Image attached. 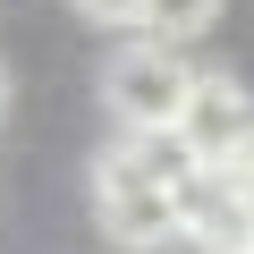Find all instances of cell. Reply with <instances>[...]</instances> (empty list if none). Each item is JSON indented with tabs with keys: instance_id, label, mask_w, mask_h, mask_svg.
<instances>
[{
	"instance_id": "1",
	"label": "cell",
	"mask_w": 254,
	"mask_h": 254,
	"mask_svg": "<svg viewBox=\"0 0 254 254\" xmlns=\"http://www.w3.org/2000/svg\"><path fill=\"white\" fill-rule=\"evenodd\" d=\"M187 85H195L187 51H178V43H161V34H144V43H127V51L110 60L102 102H110V119H119V127H178Z\"/></svg>"
},
{
	"instance_id": "2",
	"label": "cell",
	"mask_w": 254,
	"mask_h": 254,
	"mask_svg": "<svg viewBox=\"0 0 254 254\" xmlns=\"http://www.w3.org/2000/svg\"><path fill=\"white\" fill-rule=\"evenodd\" d=\"M93 212H102V237L127 246V254H153V246L178 237V195L153 187V178H136L119 153L93 161Z\"/></svg>"
},
{
	"instance_id": "3",
	"label": "cell",
	"mask_w": 254,
	"mask_h": 254,
	"mask_svg": "<svg viewBox=\"0 0 254 254\" xmlns=\"http://www.w3.org/2000/svg\"><path fill=\"white\" fill-rule=\"evenodd\" d=\"M178 136H187L203 161L237 153V144L254 136V93H246L237 76H195V85H187V110H178Z\"/></svg>"
},
{
	"instance_id": "4",
	"label": "cell",
	"mask_w": 254,
	"mask_h": 254,
	"mask_svg": "<svg viewBox=\"0 0 254 254\" xmlns=\"http://www.w3.org/2000/svg\"><path fill=\"white\" fill-rule=\"evenodd\" d=\"M178 237H195L203 254H220V246H254V203L203 161V170L178 187Z\"/></svg>"
},
{
	"instance_id": "5",
	"label": "cell",
	"mask_w": 254,
	"mask_h": 254,
	"mask_svg": "<svg viewBox=\"0 0 254 254\" xmlns=\"http://www.w3.org/2000/svg\"><path fill=\"white\" fill-rule=\"evenodd\" d=\"M119 161L136 170V178H153V187H170V195H178V187H187V178L203 170V153H195V144L178 136V127H127Z\"/></svg>"
},
{
	"instance_id": "6",
	"label": "cell",
	"mask_w": 254,
	"mask_h": 254,
	"mask_svg": "<svg viewBox=\"0 0 254 254\" xmlns=\"http://www.w3.org/2000/svg\"><path fill=\"white\" fill-rule=\"evenodd\" d=\"M212 17H220V0H144V34L161 43H195Z\"/></svg>"
},
{
	"instance_id": "7",
	"label": "cell",
	"mask_w": 254,
	"mask_h": 254,
	"mask_svg": "<svg viewBox=\"0 0 254 254\" xmlns=\"http://www.w3.org/2000/svg\"><path fill=\"white\" fill-rule=\"evenodd\" d=\"M76 17H93V26H144V0H76Z\"/></svg>"
},
{
	"instance_id": "8",
	"label": "cell",
	"mask_w": 254,
	"mask_h": 254,
	"mask_svg": "<svg viewBox=\"0 0 254 254\" xmlns=\"http://www.w3.org/2000/svg\"><path fill=\"white\" fill-rule=\"evenodd\" d=\"M0 119H9V68H0Z\"/></svg>"
},
{
	"instance_id": "9",
	"label": "cell",
	"mask_w": 254,
	"mask_h": 254,
	"mask_svg": "<svg viewBox=\"0 0 254 254\" xmlns=\"http://www.w3.org/2000/svg\"><path fill=\"white\" fill-rule=\"evenodd\" d=\"M220 254H254V246H220Z\"/></svg>"
}]
</instances>
